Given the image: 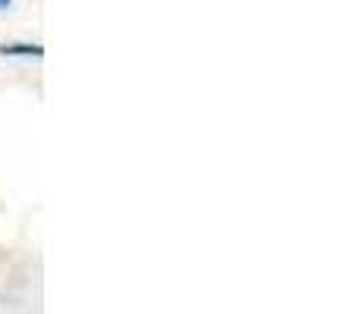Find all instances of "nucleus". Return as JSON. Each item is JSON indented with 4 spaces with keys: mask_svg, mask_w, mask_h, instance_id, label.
<instances>
[{
    "mask_svg": "<svg viewBox=\"0 0 358 314\" xmlns=\"http://www.w3.org/2000/svg\"><path fill=\"white\" fill-rule=\"evenodd\" d=\"M0 54H6V57H44V48L41 44H3Z\"/></svg>",
    "mask_w": 358,
    "mask_h": 314,
    "instance_id": "f257e3e1",
    "label": "nucleus"
},
{
    "mask_svg": "<svg viewBox=\"0 0 358 314\" xmlns=\"http://www.w3.org/2000/svg\"><path fill=\"white\" fill-rule=\"evenodd\" d=\"M6 6H10V0H0V10H6Z\"/></svg>",
    "mask_w": 358,
    "mask_h": 314,
    "instance_id": "f03ea898",
    "label": "nucleus"
}]
</instances>
